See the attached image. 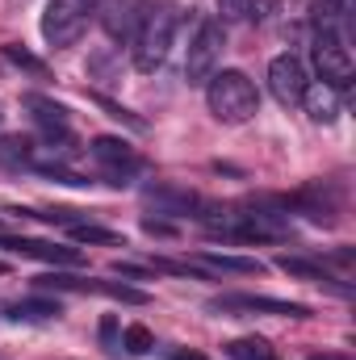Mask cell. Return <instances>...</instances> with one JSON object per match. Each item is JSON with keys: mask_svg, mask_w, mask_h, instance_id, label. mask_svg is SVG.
Masks as SVG:
<instances>
[{"mask_svg": "<svg viewBox=\"0 0 356 360\" xmlns=\"http://www.w3.org/2000/svg\"><path fill=\"white\" fill-rule=\"evenodd\" d=\"M89 151H92V160L105 168L109 184H130V172L143 168V160L134 155V147L126 139H113V134H96Z\"/></svg>", "mask_w": 356, "mask_h": 360, "instance_id": "obj_7", "label": "cell"}, {"mask_svg": "<svg viewBox=\"0 0 356 360\" xmlns=\"http://www.w3.org/2000/svg\"><path fill=\"white\" fill-rule=\"evenodd\" d=\"M101 344H105L109 352H122V340H117V319H113V314H105V319H101Z\"/></svg>", "mask_w": 356, "mask_h": 360, "instance_id": "obj_23", "label": "cell"}, {"mask_svg": "<svg viewBox=\"0 0 356 360\" xmlns=\"http://www.w3.org/2000/svg\"><path fill=\"white\" fill-rule=\"evenodd\" d=\"M310 360H344V356H310Z\"/></svg>", "mask_w": 356, "mask_h": 360, "instance_id": "obj_27", "label": "cell"}, {"mask_svg": "<svg viewBox=\"0 0 356 360\" xmlns=\"http://www.w3.org/2000/svg\"><path fill=\"white\" fill-rule=\"evenodd\" d=\"M302 105H306V113H310V122H319V126H331L336 117H340V92L331 89V84H306L302 92Z\"/></svg>", "mask_w": 356, "mask_h": 360, "instance_id": "obj_12", "label": "cell"}, {"mask_svg": "<svg viewBox=\"0 0 356 360\" xmlns=\"http://www.w3.org/2000/svg\"><path fill=\"white\" fill-rule=\"evenodd\" d=\"M68 235H72L76 243H122L117 231H105V226H96V222H72Z\"/></svg>", "mask_w": 356, "mask_h": 360, "instance_id": "obj_18", "label": "cell"}, {"mask_svg": "<svg viewBox=\"0 0 356 360\" xmlns=\"http://www.w3.org/2000/svg\"><path fill=\"white\" fill-rule=\"evenodd\" d=\"M172 360H205L201 352H189V348H180V352H172Z\"/></svg>", "mask_w": 356, "mask_h": 360, "instance_id": "obj_26", "label": "cell"}, {"mask_svg": "<svg viewBox=\"0 0 356 360\" xmlns=\"http://www.w3.org/2000/svg\"><path fill=\"white\" fill-rule=\"evenodd\" d=\"M122 348H126L130 356H147V352L155 348V335H151L147 327H139V323H134V327H126V335H122Z\"/></svg>", "mask_w": 356, "mask_h": 360, "instance_id": "obj_20", "label": "cell"}, {"mask_svg": "<svg viewBox=\"0 0 356 360\" xmlns=\"http://www.w3.org/2000/svg\"><path fill=\"white\" fill-rule=\"evenodd\" d=\"M218 13H222V21H243V17H252V0H218Z\"/></svg>", "mask_w": 356, "mask_h": 360, "instance_id": "obj_22", "label": "cell"}, {"mask_svg": "<svg viewBox=\"0 0 356 360\" xmlns=\"http://www.w3.org/2000/svg\"><path fill=\"white\" fill-rule=\"evenodd\" d=\"M222 51H227V34H222V21L205 17V21L197 25L193 42H189L184 80H189L193 89H205V80H210V76L218 72V63H222Z\"/></svg>", "mask_w": 356, "mask_h": 360, "instance_id": "obj_3", "label": "cell"}, {"mask_svg": "<svg viewBox=\"0 0 356 360\" xmlns=\"http://www.w3.org/2000/svg\"><path fill=\"white\" fill-rule=\"evenodd\" d=\"M0 248L17 252V256H34V260H46V264H84V256L76 248H63V243H42V239H0Z\"/></svg>", "mask_w": 356, "mask_h": 360, "instance_id": "obj_11", "label": "cell"}, {"mask_svg": "<svg viewBox=\"0 0 356 360\" xmlns=\"http://www.w3.org/2000/svg\"><path fill=\"white\" fill-rule=\"evenodd\" d=\"M63 310H59V302H51V297H25V302H13L8 306V319L13 323H51V319H59Z\"/></svg>", "mask_w": 356, "mask_h": 360, "instance_id": "obj_15", "label": "cell"}, {"mask_svg": "<svg viewBox=\"0 0 356 360\" xmlns=\"http://www.w3.org/2000/svg\"><path fill=\"white\" fill-rule=\"evenodd\" d=\"M172 34H177V8L172 4H151L134 30V68L139 72H155L168 51H172Z\"/></svg>", "mask_w": 356, "mask_h": 360, "instance_id": "obj_2", "label": "cell"}, {"mask_svg": "<svg viewBox=\"0 0 356 360\" xmlns=\"http://www.w3.org/2000/svg\"><path fill=\"white\" fill-rule=\"evenodd\" d=\"M227 356L231 360H276V352L268 348L265 340L252 335V340H231V344H227Z\"/></svg>", "mask_w": 356, "mask_h": 360, "instance_id": "obj_17", "label": "cell"}, {"mask_svg": "<svg viewBox=\"0 0 356 360\" xmlns=\"http://www.w3.org/2000/svg\"><path fill=\"white\" fill-rule=\"evenodd\" d=\"M276 269L289 272V276H302V281H314V285H327V289H336V293H348V285H336V276L323 269V264H310V260H302V256H281Z\"/></svg>", "mask_w": 356, "mask_h": 360, "instance_id": "obj_14", "label": "cell"}, {"mask_svg": "<svg viewBox=\"0 0 356 360\" xmlns=\"http://www.w3.org/2000/svg\"><path fill=\"white\" fill-rule=\"evenodd\" d=\"M0 272H4V264H0Z\"/></svg>", "mask_w": 356, "mask_h": 360, "instance_id": "obj_28", "label": "cell"}, {"mask_svg": "<svg viewBox=\"0 0 356 360\" xmlns=\"http://www.w3.org/2000/svg\"><path fill=\"white\" fill-rule=\"evenodd\" d=\"M0 155H4V160H30V155H34V143L21 139V134H13V139L0 143Z\"/></svg>", "mask_w": 356, "mask_h": 360, "instance_id": "obj_21", "label": "cell"}, {"mask_svg": "<svg viewBox=\"0 0 356 360\" xmlns=\"http://www.w3.org/2000/svg\"><path fill=\"white\" fill-rule=\"evenodd\" d=\"M4 59H13V63H21V68H30V72H42V63L30 55V51H21V46H4Z\"/></svg>", "mask_w": 356, "mask_h": 360, "instance_id": "obj_24", "label": "cell"}, {"mask_svg": "<svg viewBox=\"0 0 356 360\" xmlns=\"http://www.w3.org/2000/svg\"><path fill=\"white\" fill-rule=\"evenodd\" d=\"M0 360H4V356H0Z\"/></svg>", "mask_w": 356, "mask_h": 360, "instance_id": "obj_29", "label": "cell"}, {"mask_svg": "<svg viewBox=\"0 0 356 360\" xmlns=\"http://www.w3.org/2000/svg\"><path fill=\"white\" fill-rule=\"evenodd\" d=\"M143 201L155 205V214H172V218H201V210H205V201H201L193 188L172 184V180L147 184V188H143Z\"/></svg>", "mask_w": 356, "mask_h": 360, "instance_id": "obj_8", "label": "cell"}, {"mask_svg": "<svg viewBox=\"0 0 356 360\" xmlns=\"http://www.w3.org/2000/svg\"><path fill=\"white\" fill-rule=\"evenodd\" d=\"M314 68H319L323 84H331L336 92L352 84V55H348L340 30H319V38H314Z\"/></svg>", "mask_w": 356, "mask_h": 360, "instance_id": "obj_5", "label": "cell"}, {"mask_svg": "<svg viewBox=\"0 0 356 360\" xmlns=\"http://www.w3.org/2000/svg\"><path fill=\"white\" fill-rule=\"evenodd\" d=\"M197 269L235 272V276H256V272H265V264H260V260H252V256H222V252H201V256H197Z\"/></svg>", "mask_w": 356, "mask_h": 360, "instance_id": "obj_13", "label": "cell"}, {"mask_svg": "<svg viewBox=\"0 0 356 360\" xmlns=\"http://www.w3.org/2000/svg\"><path fill=\"white\" fill-rule=\"evenodd\" d=\"M272 8H276V0H260V13H256V21H268V17H272Z\"/></svg>", "mask_w": 356, "mask_h": 360, "instance_id": "obj_25", "label": "cell"}, {"mask_svg": "<svg viewBox=\"0 0 356 360\" xmlns=\"http://www.w3.org/2000/svg\"><path fill=\"white\" fill-rule=\"evenodd\" d=\"M25 109H34V117L46 126V130H68V109L46 101V96H25Z\"/></svg>", "mask_w": 356, "mask_h": 360, "instance_id": "obj_16", "label": "cell"}, {"mask_svg": "<svg viewBox=\"0 0 356 360\" xmlns=\"http://www.w3.org/2000/svg\"><path fill=\"white\" fill-rule=\"evenodd\" d=\"M92 101H96V105H101V109H105V113H109L113 122H122V126H130V130H147V122H143L139 113H130V109H122V105H117V101H109L105 92H92Z\"/></svg>", "mask_w": 356, "mask_h": 360, "instance_id": "obj_19", "label": "cell"}, {"mask_svg": "<svg viewBox=\"0 0 356 360\" xmlns=\"http://www.w3.org/2000/svg\"><path fill=\"white\" fill-rule=\"evenodd\" d=\"M205 101H210V113L227 126H239V122L256 117V109H260V92L243 72H214L205 80Z\"/></svg>", "mask_w": 356, "mask_h": 360, "instance_id": "obj_1", "label": "cell"}, {"mask_svg": "<svg viewBox=\"0 0 356 360\" xmlns=\"http://www.w3.org/2000/svg\"><path fill=\"white\" fill-rule=\"evenodd\" d=\"M306 68H302V59L298 55H276L272 63H268V92L281 101V105H298L302 101V92H306Z\"/></svg>", "mask_w": 356, "mask_h": 360, "instance_id": "obj_9", "label": "cell"}, {"mask_svg": "<svg viewBox=\"0 0 356 360\" xmlns=\"http://www.w3.org/2000/svg\"><path fill=\"white\" fill-rule=\"evenodd\" d=\"M147 8H151L147 0H105L101 25H105L109 38H134V30H139V21H143Z\"/></svg>", "mask_w": 356, "mask_h": 360, "instance_id": "obj_10", "label": "cell"}, {"mask_svg": "<svg viewBox=\"0 0 356 360\" xmlns=\"http://www.w3.org/2000/svg\"><path fill=\"white\" fill-rule=\"evenodd\" d=\"M218 314H276V319H310V306L281 302V297H256V293H222L210 302Z\"/></svg>", "mask_w": 356, "mask_h": 360, "instance_id": "obj_6", "label": "cell"}, {"mask_svg": "<svg viewBox=\"0 0 356 360\" xmlns=\"http://www.w3.org/2000/svg\"><path fill=\"white\" fill-rule=\"evenodd\" d=\"M92 8H96V0H46L42 38H46L51 46H72V42H80V34L89 30Z\"/></svg>", "mask_w": 356, "mask_h": 360, "instance_id": "obj_4", "label": "cell"}]
</instances>
